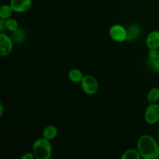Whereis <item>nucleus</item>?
Listing matches in <instances>:
<instances>
[{
  "label": "nucleus",
  "instance_id": "nucleus-1",
  "mask_svg": "<svg viewBox=\"0 0 159 159\" xmlns=\"http://www.w3.org/2000/svg\"><path fill=\"white\" fill-rule=\"evenodd\" d=\"M138 150L141 158L144 159H158L159 158V143L152 136L144 134L138 141Z\"/></svg>",
  "mask_w": 159,
  "mask_h": 159
},
{
  "label": "nucleus",
  "instance_id": "nucleus-2",
  "mask_svg": "<svg viewBox=\"0 0 159 159\" xmlns=\"http://www.w3.org/2000/svg\"><path fill=\"white\" fill-rule=\"evenodd\" d=\"M33 153L37 159H49L52 155V146L49 140L43 137L33 144Z\"/></svg>",
  "mask_w": 159,
  "mask_h": 159
},
{
  "label": "nucleus",
  "instance_id": "nucleus-3",
  "mask_svg": "<svg viewBox=\"0 0 159 159\" xmlns=\"http://www.w3.org/2000/svg\"><path fill=\"white\" fill-rule=\"evenodd\" d=\"M81 86L84 93L88 95L96 94L99 90V83L97 79L90 75H84L81 82Z\"/></svg>",
  "mask_w": 159,
  "mask_h": 159
},
{
  "label": "nucleus",
  "instance_id": "nucleus-4",
  "mask_svg": "<svg viewBox=\"0 0 159 159\" xmlns=\"http://www.w3.org/2000/svg\"><path fill=\"white\" fill-rule=\"evenodd\" d=\"M144 119L150 125L157 124L159 121V105L158 103H150L144 113Z\"/></svg>",
  "mask_w": 159,
  "mask_h": 159
},
{
  "label": "nucleus",
  "instance_id": "nucleus-5",
  "mask_svg": "<svg viewBox=\"0 0 159 159\" xmlns=\"http://www.w3.org/2000/svg\"><path fill=\"white\" fill-rule=\"evenodd\" d=\"M110 37L116 42H124L127 40V29L119 24L113 25L109 30Z\"/></svg>",
  "mask_w": 159,
  "mask_h": 159
},
{
  "label": "nucleus",
  "instance_id": "nucleus-6",
  "mask_svg": "<svg viewBox=\"0 0 159 159\" xmlns=\"http://www.w3.org/2000/svg\"><path fill=\"white\" fill-rule=\"evenodd\" d=\"M147 67L154 72H159V50H149L147 58Z\"/></svg>",
  "mask_w": 159,
  "mask_h": 159
},
{
  "label": "nucleus",
  "instance_id": "nucleus-7",
  "mask_svg": "<svg viewBox=\"0 0 159 159\" xmlns=\"http://www.w3.org/2000/svg\"><path fill=\"white\" fill-rule=\"evenodd\" d=\"M12 39L6 34L1 33L0 34V55L6 57L9 55L12 50Z\"/></svg>",
  "mask_w": 159,
  "mask_h": 159
},
{
  "label": "nucleus",
  "instance_id": "nucleus-8",
  "mask_svg": "<svg viewBox=\"0 0 159 159\" xmlns=\"http://www.w3.org/2000/svg\"><path fill=\"white\" fill-rule=\"evenodd\" d=\"M9 5L13 12L23 13L29 10L32 6V0H10Z\"/></svg>",
  "mask_w": 159,
  "mask_h": 159
},
{
  "label": "nucleus",
  "instance_id": "nucleus-9",
  "mask_svg": "<svg viewBox=\"0 0 159 159\" xmlns=\"http://www.w3.org/2000/svg\"><path fill=\"white\" fill-rule=\"evenodd\" d=\"M146 44L149 50L159 48V31L153 30L148 34L146 37Z\"/></svg>",
  "mask_w": 159,
  "mask_h": 159
},
{
  "label": "nucleus",
  "instance_id": "nucleus-10",
  "mask_svg": "<svg viewBox=\"0 0 159 159\" xmlns=\"http://www.w3.org/2000/svg\"><path fill=\"white\" fill-rule=\"evenodd\" d=\"M141 33V27L137 24H131L127 29V41H133L137 40L140 37Z\"/></svg>",
  "mask_w": 159,
  "mask_h": 159
},
{
  "label": "nucleus",
  "instance_id": "nucleus-11",
  "mask_svg": "<svg viewBox=\"0 0 159 159\" xmlns=\"http://www.w3.org/2000/svg\"><path fill=\"white\" fill-rule=\"evenodd\" d=\"M12 39L15 43H23L26 40V33L23 28L18 27L16 30L12 32Z\"/></svg>",
  "mask_w": 159,
  "mask_h": 159
},
{
  "label": "nucleus",
  "instance_id": "nucleus-12",
  "mask_svg": "<svg viewBox=\"0 0 159 159\" xmlns=\"http://www.w3.org/2000/svg\"><path fill=\"white\" fill-rule=\"evenodd\" d=\"M57 135V129L54 125H48L44 128L43 131V137L46 139L53 140Z\"/></svg>",
  "mask_w": 159,
  "mask_h": 159
},
{
  "label": "nucleus",
  "instance_id": "nucleus-13",
  "mask_svg": "<svg viewBox=\"0 0 159 159\" xmlns=\"http://www.w3.org/2000/svg\"><path fill=\"white\" fill-rule=\"evenodd\" d=\"M84 75L82 74V71L77 68H74L71 69V71L68 72V79L71 82H74V83H79V82H82V79H83Z\"/></svg>",
  "mask_w": 159,
  "mask_h": 159
},
{
  "label": "nucleus",
  "instance_id": "nucleus-14",
  "mask_svg": "<svg viewBox=\"0 0 159 159\" xmlns=\"http://www.w3.org/2000/svg\"><path fill=\"white\" fill-rule=\"evenodd\" d=\"M147 100L150 103H155L159 100V88L154 87L148 91L147 95Z\"/></svg>",
  "mask_w": 159,
  "mask_h": 159
},
{
  "label": "nucleus",
  "instance_id": "nucleus-15",
  "mask_svg": "<svg viewBox=\"0 0 159 159\" xmlns=\"http://www.w3.org/2000/svg\"><path fill=\"white\" fill-rule=\"evenodd\" d=\"M141 158V155L138 148L128 149L125 152H124L121 156V159H140Z\"/></svg>",
  "mask_w": 159,
  "mask_h": 159
},
{
  "label": "nucleus",
  "instance_id": "nucleus-16",
  "mask_svg": "<svg viewBox=\"0 0 159 159\" xmlns=\"http://www.w3.org/2000/svg\"><path fill=\"white\" fill-rule=\"evenodd\" d=\"M13 12V9H12L10 5H3L0 8V18L7 20L10 18Z\"/></svg>",
  "mask_w": 159,
  "mask_h": 159
},
{
  "label": "nucleus",
  "instance_id": "nucleus-17",
  "mask_svg": "<svg viewBox=\"0 0 159 159\" xmlns=\"http://www.w3.org/2000/svg\"><path fill=\"white\" fill-rule=\"evenodd\" d=\"M18 27V23L15 19L10 17V18L6 20V29L9 30V31L12 32V31L16 30Z\"/></svg>",
  "mask_w": 159,
  "mask_h": 159
},
{
  "label": "nucleus",
  "instance_id": "nucleus-18",
  "mask_svg": "<svg viewBox=\"0 0 159 159\" xmlns=\"http://www.w3.org/2000/svg\"><path fill=\"white\" fill-rule=\"evenodd\" d=\"M35 158L34 153H30V152H26V153L23 154L21 156V159H34Z\"/></svg>",
  "mask_w": 159,
  "mask_h": 159
},
{
  "label": "nucleus",
  "instance_id": "nucleus-19",
  "mask_svg": "<svg viewBox=\"0 0 159 159\" xmlns=\"http://www.w3.org/2000/svg\"><path fill=\"white\" fill-rule=\"evenodd\" d=\"M6 29V20L1 19L0 20V32L2 33Z\"/></svg>",
  "mask_w": 159,
  "mask_h": 159
},
{
  "label": "nucleus",
  "instance_id": "nucleus-20",
  "mask_svg": "<svg viewBox=\"0 0 159 159\" xmlns=\"http://www.w3.org/2000/svg\"><path fill=\"white\" fill-rule=\"evenodd\" d=\"M3 114V104L2 102H0V116H2Z\"/></svg>",
  "mask_w": 159,
  "mask_h": 159
},
{
  "label": "nucleus",
  "instance_id": "nucleus-21",
  "mask_svg": "<svg viewBox=\"0 0 159 159\" xmlns=\"http://www.w3.org/2000/svg\"><path fill=\"white\" fill-rule=\"evenodd\" d=\"M158 50H159V48H158Z\"/></svg>",
  "mask_w": 159,
  "mask_h": 159
},
{
  "label": "nucleus",
  "instance_id": "nucleus-22",
  "mask_svg": "<svg viewBox=\"0 0 159 159\" xmlns=\"http://www.w3.org/2000/svg\"><path fill=\"white\" fill-rule=\"evenodd\" d=\"M158 159H159V158H158Z\"/></svg>",
  "mask_w": 159,
  "mask_h": 159
}]
</instances>
